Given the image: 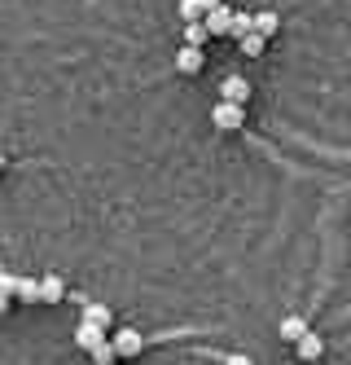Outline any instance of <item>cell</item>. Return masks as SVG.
<instances>
[{
    "label": "cell",
    "mask_w": 351,
    "mask_h": 365,
    "mask_svg": "<svg viewBox=\"0 0 351 365\" xmlns=\"http://www.w3.org/2000/svg\"><path fill=\"white\" fill-rule=\"evenodd\" d=\"M110 348H115V356H141L145 352V334L132 330V326H119L110 334Z\"/></svg>",
    "instance_id": "1"
},
{
    "label": "cell",
    "mask_w": 351,
    "mask_h": 365,
    "mask_svg": "<svg viewBox=\"0 0 351 365\" xmlns=\"http://www.w3.org/2000/svg\"><path fill=\"white\" fill-rule=\"evenodd\" d=\"M211 123L220 128V133H241V123H246V110H241V106H233V101H215Z\"/></svg>",
    "instance_id": "2"
},
{
    "label": "cell",
    "mask_w": 351,
    "mask_h": 365,
    "mask_svg": "<svg viewBox=\"0 0 351 365\" xmlns=\"http://www.w3.org/2000/svg\"><path fill=\"white\" fill-rule=\"evenodd\" d=\"M202 27H206V36H229V31H233V9H229V5L211 9V14L202 18Z\"/></svg>",
    "instance_id": "3"
},
{
    "label": "cell",
    "mask_w": 351,
    "mask_h": 365,
    "mask_svg": "<svg viewBox=\"0 0 351 365\" xmlns=\"http://www.w3.org/2000/svg\"><path fill=\"white\" fill-rule=\"evenodd\" d=\"M220 97L233 101V106H246V97H251V84L241 80V75H224V84H220Z\"/></svg>",
    "instance_id": "4"
},
{
    "label": "cell",
    "mask_w": 351,
    "mask_h": 365,
    "mask_svg": "<svg viewBox=\"0 0 351 365\" xmlns=\"http://www.w3.org/2000/svg\"><path fill=\"white\" fill-rule=\"evenodd\" d=\"M294 352H299L303 361H320V356H325V339H320L316 330H308L299 344H294Z\"/></svg>",
    "instance_id": "5"
},
{
    "label": "cell",
    "mask_w": 351,
    "mask_h": 365,
    "mask_svg": "<svg viewBox=\"0 0 351 365\" xmlns=\"http://www.w3.org/2000/svg\"><path fill=\"white\" fill-rule=\"evenodd\" d=\"M36 282H40V304H58V299L66 295V286H62L58 273H44V277H36Z\"/></svg>",
    "instance_id": "6"
},
{
    "label": "cell",
    "mask_w": 351,
    "mask_h": 365,
    "mask_svg": "<svg viewBox=\"0 0 351 365\" xmlns=\"http://www.w3.org/2000/svg\"><path fill=\"white\" fill-rule=\"evenodd\" d=\"M97 344H105V330H97V326H88V322H79V330H75V348H84V352L93 356Z\"/></svg>",
    "instance_id": "7"
},
{
    "label": "cell",
    "mask_w": 351,
    "mask_h": 365,
    "mask_svg": "<svg viewBox=\"0 0 351 365\" xmlns=\"http://www.w3.org/2000/svg\"><path fill=\"white\" fill-rule=\"evenodd\" d=\"M84 322L97 326V330H110L115 326V312L105 308V304H84Z\"/></svg>",
    "instance_id": "8"
},
{
    "label": "cell",
    "mask_w": 351,
    "mask_h": 365,
    "mask_svg": "<svg viewBox=\"0 0 351 365\" xmlns=\"http://www.w3.org/2000/svg\"><path fill=\"white\" fill-rule=\"evenodd\" d=\"M176 71H180V75H198V71H202V48H189V44H184L180 53H176Z\"/></svg>",
    "instance_id": "9"
},
{
    "label": "cell",
    "mask_w": 351,
    "mask_h": 365,
    "mask_svg": "<svg viewBox=\"0 0 351 365\" xmlns=\"http://www.w3.org/2000/svg\"><path fill=\"white\" fill-rule=\"evenodd\" d=\"M303 334H308V322L299 317V312H290V317H281V339H285V344H299Z\"/></svg>",
    "instance_id": "10"
},
{
    "label": "cell",
    "mask_w": 351,
    "mask_h": 365,
    "mask_svg": "<svg viewBox=\"0 0 351 365\" xmlns=\"http://www.w3.org/2000/svg\"><path fill=\"white\" fill-rule=\"evenodd\" d=\"M277 27H281V18H277L273 9H263V14H255V31H259L263 40H273V36H277Z\"/></svg>",
    "instance_id": "11"
},
{
    "label": "cell",
    "mask_w": 351,
    "mask_h": 365,
    "mask_svg": "<svg viewBox=\"0 0 351 365\" xmlns=\"http://www.w3.org/2000/svg\"><path fill=\"white\" fill-rule=\"evenodd\" d=\"M18 299L22 304H40V282L36 277H18Z\"/></svg>",
    "instance_id": "12"
},
{
    "label": "cell",
    "mask_w": 351,
    "mask_h": 365,
    "mask_svg": "<svg viewBox=\"0 0 351 365\" xmlns=\"http://www.w3.org/2000/svg\"><path fill=\"white\" fill-rule=\"evenodd\" d=\"M211 36H206V27H202V22H189V27H184V44L189 48H202Z\"/></svg>",
    "instance_id": "13"
},
{
    "label": "cell",
    "mask_w": 351,
    "mask_h": 365,
    "mask_svg": "<svg viewBox=\"0 0 351 365\" xmlns=\"http://www.w3.org/2000/svg\"><path fill=\"white\" fill-rule=\"evenodd\" d=\"M263 44H268V40H263L259 31H246V36H241V53H251V58H259V53H263Z\"/></svg>",
    "instance_id": "14"
},
{
    "label": "cell",
    "mask_w": 351,
    "mask_h": 365,
    "mask_svg": "<svg viewBox=\"0 0 351 365\" xmlns=\"http://www.w3.org/2000/svg\"><path fill=\"white\" fill-rule=\"evenodd\" d=\"M246 31H255V14H233V31H229V36H237V40H241Z\"/></svg>",
    "instance_id": "15"
},
{
    "label": "cell",
    "mask_w": 351,
    "mask_h": 365,
    "mask_svg": "<svg viewBox=\"0 0 351 365\" xmlns=\"http://www.w3.org/2000/svg\"><path fill=\"white\" fill-rule=\"evenodd\" d=\"M180 14H184V22H202V9H198V0H180Z\"/></svg>",
    "instance_id": "16"
},
{
    "label": "cell",
    "mask_w": 351,
    "mask_h": 365,
    "mask_svg": "<svg viewBox=\"0 0 351 365\" xmlns=\"http://www.w3.org/2000/svg\"><path fill=\"white\" fill-rule=\"evenodd\" d=\"M0 295H18V273H0Z\"/></svg>",
    "instance_id": "17"
},
{
    "label": "cell",
    "mask_w": 351,
    "mask_h": 365,
    "mask_svg": "<svg viewBox=\"0 0 351 365\" xmlns=\"http://www.w3.org/2000/svg\"><path fill=\"white\" fill-rule=\"evenodd\" d=\"M224 365H255V361H251L246 352H229V356H224Z\"/></svg>",
    "instance_id": "18"
},
{
    "label": "cell",
    "mask_w": 351,
    "mask_h": 365,
    "mask_svg": "<svg viewBox=\"0 0 351 365\" xmlns=\"http://www.w3.org/2000/svg\"><path fill=\"white\" fill-rule=\"evenodd\" d=\"M198 9H202V18H206L211 9H220V0H198Z\"/></svg>",
    "instance_id": "19"
},
{
    "label": "cell",
    "mask_w": 351,
    "mask_h": 365,
    "mask_svg": "<svg viewBox=\"0 0 351 365\" xmlns=\"http://www.w3.org/2000/svg\"><path fill=\"white\" fill-rule=\"evenodd\" d=\"M5 312H9V295H0V317H5Z\"/></svg>",
    "instance_id": "20"
},
{
    "label": "cell",
    "mask_w": 351,
    "mask_h": 365,
    "mask_svg": "<svg viewBox=\"0 0 351 365\" xmlns=\"http://www.w3.org/2000/svg\"><path fill=\"white\" fill-rule=\"evenodd\" d=\"M0 168H5V150H0Z\"/></svg>",
    "instance_id": "21"
}]
</instances>
